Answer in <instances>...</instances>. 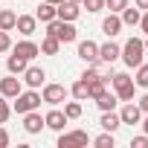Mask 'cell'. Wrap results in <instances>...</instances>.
<instances>
[{
	"label": "cell",
	"instance_id": "obj_1",
	"mask_svg": "<svg viewBox=\"0 0 148 148\" xmlns=\"http://www.w3.org/2000/svg\"><path fill=\"white\" fill-rule=\"evenodd\" d=\"M119 58L125 61V67H139L145 58V41L142 38H128L125 47L119 49Z\"/></svg>",
	"mask_w": 148,
	"mask_h": 148
},
{
	"label": "cell",
	"instance_id": "obj_2",
	"mask_svg": "<svg viewBox=\"0 0 148 148\" xmlns=\"http://www.w3.org/2000/svg\"><path fill=\"white\" fill-rule=\"evenodd\" d=\"M47 35H55L61 44H70V41L79 38V32H76V26H73V21H61V18H52V21L47 23Z\"/></svg>",
	"mask_w": 148,
	"mask_h": 148
},
{
	"label": "cell",
	"instance_id": "obj_3",
	"mask_svg": "<svg viewBox=\"0 0 148 148\" xmlns=\"http://www.w3.org/2000/svg\"><path fill=\"white\" fill-rule=\"evenodd\" d=\"M110 84H113V93H116L119 102H131L134 99V79L128 76V73H113Z\"/></svg>",
	"mask_w": 148,
	"mask_h": 148
},
{
	"label": "cell",
	"instance_id": "obj_4",
	"mask_svg": "<svg viewBox=\"0 0 148 148\" xmlns=\"http://www.w3.org/2000/svg\"><path fill=\"white\" fill-rule=\"evenodd\" d=\"M12 108H15V113H21V116L29 113V110H38V108H41V93H38V90H21V93L15 96V105H12Z\"/></svg>",
	"mask_w": 148,
	"mask_h": 148
},
{
	"label": "cell",
	"instance_id": "obj_5",
	"mask_svg": "<svg viewBox=\"0 0 148 148\" xmlns=\"http://www.w3.org/2000/svg\"><path fill=\"white\" fill-rule=\"evenodd\" d=\"M67 99V87L64 84H44V93H41V102H47V105H61Z\"/></svg>",
	"mask_w": 148,
	"mask_h": 148
},
{
	"label": "cell",
	"instance_id": "obj_6",
	"mask_svg": "<svg viewBox=\"0 0 148 148\" xmlns=\"http://www.w3.org/2000/svg\"><path fill=\"white\" fill-rule=\"evenodd\" d=\"M87 142H90V136L84 131H70V134L61 131V136H58V148H79V145H87Z\"/></svg>",
	"mask_w": 148,
	"mask_h": 148
},
{
	"label": "cell",
	"instance_id": "obj_7",
	"mask_svg": "<svg viewBox=\"0 0 148 148\" xmlns=\"http://www.w3.org/2000/svg\"><path fill=\"white\" fill-rule=\"evenodd\" d=\"M21 90H23V82H21V79H15V73H9L6 79H0V96L15 99Z\"/></svg>",
	"mask_w": 148,
	"mask_h": 148
},
{
	"label": "cell",
	"instance_id": "obj_8",
	"mask_svg": "<svg viewBox=\"0 0 148 148\" xmlns=\"http://www.w3.org/2000/svg\"><path fill=\"white\" fill-rule=\"evenodd\" d=\"M79 12H82V3H73V0H61L55 6V18H61V21H76Z\"/></svg>",
	"mask_w": 148,
	"mask_h": 148
},
{
	"label": "cell",
	"instance_id": "obj_9",
	"mask_svg": "<svg viewBox=\"0 0 148 148\" xmlns=\"http://www.w3.org/2000/svg\"><path fill=\"white\" fill-rule=\"evenodd\" d=\"M119 119H122V125H139V119H142L139 105H134V99H131V102H125V108L119 110Z\"/></svg>",
	"mask_w": 148,
	"mask_h": 148
},
{
	"label": "cell",
	"instance_id": "obj_10",
	"mask_svg": "<svg viewBox=\"0 0 148 148\" xmlns=\"http://www.w3.org/2000/svg\"><path fill=\"white\" fill-rule=\"evenodd\" d=\"M67 122H70V119L64 116V110H55V108H52V110L44 116V128H49V131H58V134L64 131V125H67Z\"/></svg>",
	"mask_w": 148,
	"mask_h": 148
},
{
	"label": "cell",
	"instance_id": "obj_11",
	"mask_svg": "<svg viewBox=\"0 0 148 148\" xmlns=\"http://www.w3.org/2000/svg\"><path fill=\"white\" fill-rule=\"evenodd\" d=\"M21 76H23L21 82H23V84H29V87L35 90V87H41V84H44V79H47V73H44L41 67H26V70L21 73Z\"/></svg>",
	"mask_w": 148,
	"mask_h": 148
},
{
	"label": "cell",
	"instance_id": "obj_12",
	"mask_svg": "<svg viewBox=\"0 0 148 148\" xmlns=\"http://www.w3.org/2000/svg\"><path fill=\"white\" fill-rule=\"evenodd\" d=\"M12 52H18L21 58H26V61H32L35 55H41V47H38L35 41H18V44L12 47Z\"/></svg>",
	"mask_w": 148,
	"mask_h": 148
},
{
	"label": "cell",
	"instance_id": "obj_13",
	"mask_svg": "<svg viewBox=\"0 0 148 148\" xmlns=\"http://www.w3.org/2000/svg\"><path fill=\"white\" fill-rule=\"evenodd\" d=\"M79 58L87 61V64H99V44L82 41V44H79Z\"/></svg>",
	"mask_w": 148,
	"mask_h": 148
},
{
	"label": "cell",
	"instance_id": "obj_14",
	"mask_svg": "<svg viewBox=\"0 0 148 148\" xmlns=\"http://www.w3.org/2000/svg\"><path fill=\"white\" fill-rule=\"evenodd\" d=\"M15 29H18L21 35H26V38H29V35L38 29V18H35V15H18V23H15Z\"/></svg>",
	"mask_w": 148,
	"mask_h": 148
},
{
	"label": "cell",
	"instance_id": "obj_15",
	"mask_svg": "<svg viewBox=\"0 0 148 148\" xmlns=\"http://www.w3.org/2000/svg\"><path fill=\"white\" fill-rule=\"evenodd\" d=\"M41 128H44V116L41 113H35V110L23 113V131L26 134H41Z\"/></svg>",
	"mask_w": 148,
	"mask_h": 148
},
{
	"label": "cell",
	"instance_id": "obj_16",
	"mask_svg": "<svg viewBox=\"0 0 148 148\" xmlns=\"http://www.w3.org/2000/svg\"><path fill=\"white\" fill-rule=\"evenodd\" d=\"M119 29H122V18H119L116 12H110V15L102 21V32H105L108 38H113V35H119Z\"/></svg>",
	"mask_w": 148,
	"mask_h": 148
},
{
	"label": "cell",
	"instance_id": "obj_17",
	"mask_svg": "<svg viewBox=\"0 0 148 148\" xmlns=\"http://www.w3.org/2000/svg\"><path fill=\"white\" fill-rule=\"evenodd\" d=\"M119 44H113V41H108V44H102L99 47V61H105V64H113L116 58H119Z\"/></svg>",
	"mask_w": 148,
	"mask_h": 148
},
{
	"label": "cell",
	"instance_id": "obj_18",
	"mask_svg": "<svg viewBox=\"0 0 148 148\" xmlns=\"http://www.w3.org/2000/svg\"><path fill=\"white\" fill-rule=\"evenodd\" d=\"M119 18H122V26H139V18H142V12H139L136 6H125V9L119 12Z\"/></svg>",
	"mask_w": 148,
	"mask_h": 148
},
{
	"label": "cell",
	"instance_id": "obj_19",
	"mask_svg": "<svg viewBox=\"0 0 148 148\" xmlns=\"http://www.w3.org/2000/svg\"><path fill=\"white\" fill-rule=\"evenodd\" d=\"M26 67H29V61H26V58H21L18 52H12V55L6 58V70H9V73H15V76H21Z\"/></svg>",
	"mask_w": 148,
	"mask_h": 148
},
{
	"label": "cell",
	"instance_id": "obj_20",
	"mask_svg": "<svg viewBox=\"0 0 148 148\" xmlns=\"http://www.w3.org/2000/svg\"><path fill=\"white\" fill-rule=\"evenodd\" d=\"M105 131H119V125H122V119H119V113H113V110H102V122H99Z\"/></svg>",
	"mask_w": 148,
	"mask_h": 148
},
{
	"label": "cell",
	"instance_id": "obj_21",
	"mask_svg": "<svg viewBox=\"0 0 148 148\" xmlns=\"http://www.w3.org/2000/svg\"><path fill=\"white\" fill-rule=\"evenodd\" d=\"M116 93H110V90H102L99 96H96V105H99V110H113L116 108Z\"/></svg>",
	"mask_w": 148,
	"mask_h": 148
},
{
	"label": "cell",
	"instance_id": "obj_22",
	"mask_svg": "<svg viewBox=\"0 0 148 148\" xmlns=\"http://www.w3.org/2000/svg\"><path fill=\"white\" fill-rule=\"evenodd\" d=\"M15 23H18V15H15L12 9H0V29H3V32H12Z\"/></svg>",
	"mask_w": 148,
	"mask_h": 148
},
{
	"label": "cell",
	"instance_id": "obj_23",
	"mask_svg": "<svg viewBox=\"0 0 148 148\" xmlns=\"http://www.w3.org/2000/svg\"><path fill=\"white\" fill-rule=\"evenodd\" d=\"M70 93H73V99H79V102H84V99H90V84H87L84 79H79L76 84L70 87Z\"/></svg>",
	"mask_w": 148,
	"mask_h": 148
},
{
	"label": "cell",
	"instance_id": "obj_24",
	"mask_svg": "<svg viewBox=\"0 0 148 148\" xmlns=\"http://www.w3.org/2000/svg\"><path fill=\"white\" fill-rule=\"evenodd\" d=\"M58 49H61V41H58L55 35H47V38L41 41V52H44V55H58Z\"/></svg>",
	"mask_w": 148,
	"mask_h": 148
},
{
	"label": "cell",
	"instance_id": "obj_25",
	"mask_svg": "<svg viewBox=\"0 0 148 148\" xmlns=\"http://www.w3.org/2000/svg\"><path fill=\"white\" fill-rule=\"evenodd\" d=\"M35 18H38L41 23H49V21L55 18V6H52V3H47V0H44V3L38 6V12H35Z\"/></svg>",
	"mask_w": 148,
	"mask_h": 148
},
{
	"label": "cell",
	"instance_id": "obj_26",
	"mask_svg": "<svg viewBox=\"0 0 148 148\" xmlns=\"http://www.w3.org/2000/svg\"><path fill=\"white\" fill-rule=\"evenodd\" d=\"M134 84H136V87H148V64H145V61L136 67V79H134Z\"/></svg>",
	"mask_w": 148,
	"mask_h": 148
},
{
	"label": "cell",
	"instance_id": "obj_27",
	"mask_svg": "<svg viewBox=\"0 0 148 148\" xmlns=\"http://www.w3.org/2000/svg\"><path fill=\"white\" fill-rule=\"evenodd\" d=\"M64 116H67V119H79V116H82V105H79V99L64 105Z\"/></svg>",
	"mask_w": 148,
	"mask_h": 148
},
{
	"label": "cell",
	"instance_id": "obj_28",
	"mask_svg": "<svg viewBox=\"0 0 148 148\" xmlns=\"http://www.w3.org/2000/svg\"><path fill=\"white\" fill-rule=\"evenodd\" d=\"M93 145H99V148H113V134H110V131H105L102 136H96V139H93Z\"/></svg>",
	"mask_w": 148,
	"mask_h": 148
},
{
	"label": "cell",
	"instance_id": "obj_29",
	"mask_svg": "<svg viewBox=\"0 0 148 148\" xmlns=\"http://www.w3.org/2000/svg\"><path fill=\"white\" fill-rule=\"evenodd\" d=\"M82 9H87V12H102V9H105V0H82Z\"/></svg>",
	"mask_w": 148,
	"mask_h": 148
},
{
	"label": "cell",
	"instance_id": "obj_30",
	"mask_svg": "<svg viewBox=\"0 0 148 148\" xmlns=\"http://www.w3.org/2000/svg\"><path fill=\"white\" fill-rule=\"evenodd\" d=\"M12 116V108H9V102H6V96H0V125H3L6 119Z\"/></svg>",
	"mask_w": 148,
	"mask_h": 148
},
{
	"label": "cell",
	"instance_id": "obj_31",
	"mask_svg": "<svg viewBox=\"0 0 148 148\" xmlns=\"http://www.w3.org/2000/svg\"><path fill=\"white\" fill-rule=\"evenodd\" d=\"M125 6H128V0H105V9H110V12H116V15H119Z\"/></svg>",
	"mask_w": 148,
	"mask_h": 148
},
{
	"label": "cell",
	"instance_id": "obj_32",
	"mask_svg": "<svg viewBox=\"0 0 148 148\" xmlns=\"http://www.w3.org/2000/svg\"><path fill=\"white\" fill-rule=\"evenodd\" d=\"M9 49H12V38H9V32L0 29V52H9Z\"/></svg>",
	"mask_w": 148,
	"mask_h": 148
},
{
	"label": "cell",
	"instance_id": "obj_33",
	"mask_svg": "<svg viewBox=\"0 0 148 148\" xmlns=\"http://www.w3.org/2000/svg\"><path fill=\"white\" fill-rule=\"evenodd\" d=\"M131 148H148V134H142V136H134V139H131Z\"/></svg>",
	"mask_w": 148,
	"mask_h": 148
},
{
	"label": "cell",
	"instance_id": "obj_34",
	"mask_svg": "<svg viewBox=\"0 0 148 148\" xmlns=\"http://www.w3.org/2000/svg\"><path fill=\"white\" fill-rule=\"evenodd\" d=\"M9 145V134H6V128L0 125V148H6Z\"/></svg>",
	"mask_w": 148,
	"mask_h": 148
},
{
	"label": "cell",
	"instance_id": "obj_35",
	"mask_svg": "<svg viewBox=\"0 0 148 148\" xmlns=\"http://www.w3.org/2000/svg\"><path fill=\"white\" fill-rule=\"evenodd\" d=\"M139 26H142V32H145V35H148V9H145V12H142V18H139Z\"/></svg>",
	"mask_w": 148,
	"mask_h": 148
},
{
	"label": "cell",
	"instance_id": "obj_36",
	"mask_svg": "<svg viewBox=\"0 0 148 148\" xmlns=\"http://www.w3.org/2000/svg\"><path fill=\"white\" fill-rule=\"evenodd\" d=\"M136 105H139V110H142V113H148V93H145V96H142Z\"/></svg>",
	"mask_w": 148,
	"mask_h": 148
},
{
	"label": "cell",
	"instance_id": "obj_37",
	"mask_svg": "<svg viewBox=\"0 0 148 148\" xmlns=\"http://www.w3.org/2000/svg\"><path fill=\"white\" fill-rule=\"evenodd\" d=\"M134 6H136L139 12H145V9H148V0H134Z\"/></svg>",
	"mask_w": 148,
	"mask_h": 148
},
{
	"label": "cell",
	"instance_id": "obj_38",
	"mask_svg": "<svg viewBox=\"0 0 148 148\" xmlns=\"http://www.w3.org/2000/svg\"><path fill=\"white\" fill-rule=\"evenodd\" d=\"M139 122H142V131L148 134V113H145V119H139Z\"/></svg>",
	"mask_w": 148,
	"mask_h": 148
},
{
	"label": "cell",
	"instance_id": "obj_39",
	"mask_svg": "<svg viewBox=\"0 0 148 148\" xmlns=\"http://www.w3.org/2000/svg\"><path fill=\"white\" fill-rule=\"evenodd\" d=\"M47 3H52V6H58V3H61V0H47Z\"/></svg>",
	"mask_w": 148,
	"mask_h": 148
},
{
	"label": "cell",
	"instance_id": "obj_40",
	"mask_svg": "<svg viewBox=\"0 0 148 148\" xmlns=\"http://www.w3.org/2000/svg\"><path fill=\"white\" fill-rule=\"evenodd\" d=\"M145 52H148V38H145Z\"/></svg>",
	"mask_w": 148,
	"mask_h": 148
},
{
	"label": "cell",
	"instance_id": "obj_41",
	"mask_svg": "<svg viewBox=\"0 0 148 148\" xmlns=\"http://www.w3.org/2000/svg\"><path fill=\"white\" fill-rule=\"evenodd\" d=\"M73 3H82V0H73Z\"/></svg>",
	"mask_w": 148,
	"mask_h": 148
}]
</instances>
